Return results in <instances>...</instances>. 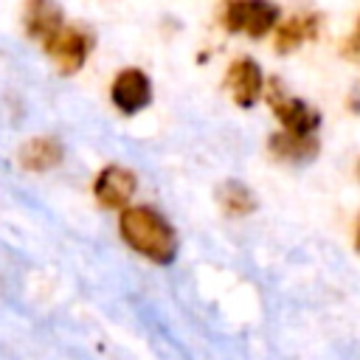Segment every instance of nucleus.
Segmentation results:
<instances>
[{
    "mask_svg": "<svg viewBox=\"0 0 360 360\" xmlns=\"http://www.w3.org/2000/svg\"><path fill=\"white\" fill-rule=\"evenodd\" d=\"M115 231L127 250L155 267H172L180 256V233L174 222L149 202H129L121 208Z\"/></svg>",
    "mask_w": 360,
    "mask_h": 360,
    "instance_id": "obj_1",
    "label": "nucleus"
},
{
    "mask_svg": "<svg viewBox=\"0 0 360 360\" xmlns=\"http://www.w3.org/2000/svg\"><path fill=\"white\" fill-rule=\"evenodd\" d=\"M262 101L270 107V115L278 129L298 132V135H318L323 127V112L304 96L290 93V87L281 76H267Z\"/></svg>",
    "mask_w": 360,
    "mask_h": 360,
    "instance_id": "obj_2",
    "label": "nucleus"
},
{
    "mask_svg": "<svg viewBox=\"0 0 360 360\" xmlns=\"http://www.w3.org/2000/svg\"><path fill=\"white\" fill-rule=\"evenodd\" d=\"M281 17L284 8L276 0H222L217 20L225 34L262 42L270 39Z\"/></svg>",
    "mask_w": 360,
    "mask_h": 360,
    "instance_id": "obj_3",
    "label": "nucleus"
},
{
    "mask_svg": "<svg viewBox=\"0 0 360 360\" xmlns=\"http://www.w3.org/2000/svg\"><path fill=\"white\" fill-rule=\"evenodd\" d=\"M42 48V53L51 59V65L56 68V73H62V76H76L84 65H87V59H90V53H93V48H96V34L84 25V22H65L45 45H39Z\"/></svg>",
    "mask_w": 360,
    "mask_h": 360,
    "instance_id": "obj_4",
    "label": "nucleus"
},
{
    "mask_svg": "<svg viewBox=\"0 0 360 360\" xmlns=\"http://www.w3.org/2000/svg\"><path fill=\"white\" fill-rule=\"evenodd\" d=\"M264 84H267V73H264V68H262V62L256 56L239 53L225 65L222 90L228 93L233 107L253 110L264 98Z\"/></svg>",
    "mask_w": 360,
    "mask_h": 360,
    "instance_id": "obj_5",
    "label": "nucleus"
},
{
    "mask_svg": "<svg viewBox=\"0 0 360 360\" xmlns=\"http://www.w3.org/2000/svg\"><path fill=\"white\" fill-rule=\"evenodd\" d=\"M107 96H110V104H112V110L118 115L135 118V115H141L143 110L152 107V101H155V84H152V76L143 68L124 65L110 79Z\"/></svg>",
    "mask_w": 360,
    "mask_h": 360,
    "instance_id": "obj_6",
    "label": "nucleus"
},
{
    "mask_svg": "<svg viewBox=\"0 0 360 360\" xmlns=\"http://www.w3.org/2000/svg\"><path fill=\"white\" fill-rule=\"evenodd\" d=\"M90 194L96 200V205L101 211H121L129 202H135L138 194V172L124 166V163H104L93 183H90Z\"/></svg>",
    "mask_w": 360,
    "mask_h": 360,
    "instance_id": "obj_7",
    "label": "nucleus"
},
{
    "mask_svg": "<svg viewBox=\"0 0 360 360\" xmlns=\"http://www.w3.org/2000/svg\"><path fill=\"white\" fill-rule=\"evenodd\" d=\"M323 25H326V17L321 11H315V8H298V11L284 14L278 20L276 31L270 34L273 53L290 56V53L301 51L304 45L318 42L321 34H323Z\"/></svg>",
    "mask_w": 360,
    "mask_h": 360,
    "instance_id": "obj_8",
    "label": "nucleus"
},
{
    "mask_svg": "<svg viewBox=\"0 0 360 360\" xmlns=\"http://www.w3.org/2000/svg\"><path fill=\"white\" fill-rule=\"evenodd\" d=\"M321 135H298V132H287V129H273L264 141V152L273 163L287 166V169H301L309 166L321 158Z\"/></svg>",
    "mask_w": 360,
    "mask_h": 360,
    "instance_id": "obj_9",
    "label": "nucleus"
},
{
    "mask_svg": "<svg viewBox=\"0 0 360 360\" xmlns=\"http://www.w3.org/2000/svg\"><path fill=\"white\" fill-rule=\"evenodd\" d=\"M68 158L65 141L53 132H42V135H31L17 146V166L28 174H48L53 169H59Z\"/></svg>",
    "mask_w": 360,
    "mask_h": 360,
    "instance_id": "obj_10",
    "label": "nucleus"
},
{
    "mask_svg": "<svg viewBox=\"0 0 360 360\" xmlns=\"http://www.w3.org/2000/svg\"><path fill=\"white\" fill-rule=\"evenodd\" d=\"M65 22L68 17L59 0H25L22 3L20 25H22V34L37 45H45Z\"/></svg>",
    "mask_w": 360,
    "mask_h": 360,
    "instance_id": "obj_11",
    "label": "nucleus"
},
{
    "mask_svg": "<svg viewBox=\"0 0 360 360\" xmlns=\"http://www.w3.org/2000/svg\"><path fill=\"white\" fill-rule=\"evenodd\" d=\"M214 202H217L219 214L228 217V219H248V217H253V214L259 211V197H256V191H253L245 180H239V177L222 180V183L214 188Z\"/></svg>",
    "mask_w": 360,
    "mask_h": 360,
    "instance_id": "obj_12",
    "label": "nucleus"
},
{
    "mask_svg": "<svg viewBox=\"0 0 360 360\" xmlns=\"http://www.w3.org/2000/svg\"><path fill=\"white\" fill-rule=\"evenodd\" d=\"M338 53H340L343 62H349V65H360V37H357L354 31L346 34V37L338 42Z\"/></svg>",
    "mask_w": 360,
    "mask_h": 360,
    "instance_id": "obj_13",
    "label": "nucleus"
},
{
    "mask_svg": "<svg viewBox=\"0 0 360 360\" xmlns=\"http://www.w3.org/2000/svg\"><path fill=\"white\" fill-rule=\"evenodd\" d=\"M343 107L349 115H360V87H352L346 96H343Z\"/></svg>",
    "mask_w": 360,
    "mask_h": 360,
    "instance_id": "obj_14",
    "label": "nucleus"
},
{
    "mask_svg": "<svg viewBox=\"0 0 360 360\" xmlns=\"http://www.w3.org/2000/svg\"><path fill=\"white\" fill-rule=\"evenodd\" d=\"M352 250L360 256V214L354 217V225H352Z\"/></svg>",
    "mask_w": 360,
    "mask_h": 360,
    "instance_id": "obj_15",
    "label": "nucleus"
},
{
    "mask_svg": "<svg viewBox=\"0 0 360 360\" xmlns=\"http://www.w3.org/2000/svg\"><path fill=\"white\" fill-rule=\"evenodd\" d=\"M352 31H354V34L360 37V14H357V20H354V28H352Z\"/></svg>",
    "mask_w": 360,
    "mask_h": 360,
    "instance_id": "obj_16",
    "label": "nucleus"
},
{
    "mask_svg": "<svg viewBox=\"0 0 360 360\" xmlns=\"http://www.w3.org/2000/svg\"><path fill=\"white\" fill-rule=\"evenodd\" d=\"M354 174H357V180H360V158H357V166H354Z\"/></svg>",
    "mask_w": 360,
    "mask_h": 360,
    "instance_id": "obj_17",
    "label": "nucleus"
}]
</instances>
